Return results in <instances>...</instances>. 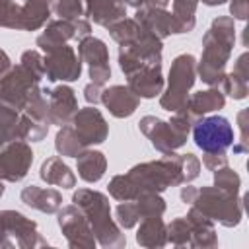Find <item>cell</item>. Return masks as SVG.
Segmentation results:
<instances>
[{"instance_id":"1","label":"cell","mask_w":249,"mask_h":249,"mask_svg":"<svg viewBox=\"0 0 249 249\" xmlns=\"http://www.w3.org/2000/svg\"><path fill=\"white\" fill-rule=\"evenodd\" d=\"M187 175L183 169V154H163L154 161H144L130 167L123 175L109 181V195L115 200H134L144 193H161L167 187L185 185Z\"/></svg>"},{"instance_id":"2","label":"cell","mask_w":249,"mask_h":249,"mask_svg":"<svg viewBox=\"0 0 249 249\" xmlns=\"http://www.w3.org/2000/svg\"><path fill=\"white\" fill-rule=\"evenodd\" d=\"M107 29L111 39L119 45V66L124 76L146 66L161 64V39L150 33L134 18H123Z\"/></svg>"},{"instance_id":"3","label":"cell","mask_w":249,"mask_h":249,"mask_svg":"<svg viewBox=\"0 0 249 249\" xmlns=\"http://www.w3.org/2000/svg\"><path fill=\"white\" fill-rule=\"evenodd\" d=\"M235 45V23L230 16H218L202 37V54L196 62V76L210 88H218L226 76V64Z\"/></svg>"},{"instance_id":"4","label":"cell","mask_w":249,"mask_h":249,"mask_svg":"<svg viewBox=\"0 0 249 249\" xmlns=\"http://www.w3.org/2000/svg\"><path fill=\"white\" fill-rule=\"evenodd\" d=\"M41 80L43 78L35 76L23 64H16L0 78V95L18 111L51 124L49 103L39 86Z\"/></svg>"},{"instance_id":"5","label":"cell","mask_w":249,"mask_h":249,"mask_svg":"<svg viewBox=\"0 0 249 249\" xmlns=\"http://www.w3.org/2000/svg\"><path fill=\"white\" fill-rule=\"evenodd\" d=\"M72 202L88 218L95 241L105 249H121L126 245V237L121 226L111 218V204L107 195L93 189H78L72 195Z\"/></svg>"},{"instance_id":"6","label":"cell","mask_w":249,"mask_h":249,"mask_svg":"<svg viewBox=\"0 0 249 249\" xmlns=\"http://www.w3.org/2000/svg\"><path fill=\"white\" fill-rule=\"evenodd\" d=\"M191 206L226 228L237 226L243 218V196H239V193H230L218 187L196 189Z\"/></svg>"},{"instance_id":"7","label":"cell","mask_w":249,"mask_h":249,"mask_svg":"<svg viewBox=\"0 0 249 249\" xmlns=\"http://www.w3.org/2000/svg\"><path fill=\"white\" fill-rule=\"evenodd\" d=\"M196 82V58L189 53L177 54L169 66L167 74V88L160 93L161 109L175 113L185 107L189 91Z\"/></svg>"},{"instance_id":"8","label":"cell","mask_w":249,"mask_h":249,"mask_svg":"<svg viewBox=\"0 0 249 249\" xmlns=\"http://www.w3.org/2000/svg\"><path fill=\"white\" fill-rule=\"evenodd\" d=\"M37 224L18 210H0V249H35L47 247Z\"/></svg>"},{"instance_id":"9","label":"cell","mask_w":249,"mask_h":249,"mask_svg":"<svg viewBox=\"0 0 249 249\" xmlns=\"http://www.w3.org/2000/svg\"><path fill=\"white\" fill-rule=\"evenodd\" d=\"M191 130L195 144L202 152H226L233 144V126L222 115L200 117Z\"/></svg>"},{"instance_id":"10","label":"cell","mask_w":249,"mask_h":249,"mask_svg":"<svg viewBox=\"0 0 249 249\" xmlns=\"http://www.w3.org/2000/svg\"><path fill=\"white\" fill-rule=\"evenodd\" d=\"M45 53V76L49 82H74L82 74V60L66 43L49 45L41 49Z\"/></svg>"},{"instance_id":"11","label":"cell","mask_w":249,"mask_h":249,"mask_svg":"<svg viewBox=\"0 0 249 249\" xmlns=\"http://www.w3.org/2000/svg\"><path fill=\"white\" fill-rule=\"evenodd\" d=\"M58 228L66 237L68 247H72V249H93L97 243L88 218L74 202L68 206H60Z\"/></svg>"},{"instance_id":"12","label":"cell","mask_w":249,"mask_h":249,"mask_svg":"<svg viewBox=\"0 0 249 249\" xmlns=\"http://www.w3.org/2000/svg\"><path fill=\"white\" fill-rule=\"evenodd\" d=\"M33 163V150L25 140H12L0 148V181H21Z\"/></svg>"},{"instance_id":"13","label":"cell","mask_w":249,"mask_h":249,"mask_svg":"<svg viewBox=\"0 0 249 249\" xmlns=\"http://www.w3.org/2000/svg\"><path fill=\"white\" fill-rule=\"evenodd\" d=\"M138 128L150 140V144L161 154L175 152L177 148L185 146V142H187V136L181 134L169 121H161L154 115L142 117L138 123Z\"/></svg>"},{"instance_id":"14","label":"cell","mask_w":249,"mask_h":249,"mask_svg":"<svg viewBox=\"0 0 249 249\" xmlns=\"http://www.w3.org/2000/svg\"><path fill=\"white\" fill-rule=\"evenodd\" d=\"M78 56L82 62L89 66V78L93 84L103 86L111 78V66H109V49L107 45L97 37H84L78 41Z\"/></svg>"},{"instance_id":"15","label":"cell","mask_w":249,"mask_h":249,"mask_svg":"<svg viewBox=\"0 0 249 249\" xmlns=\"http://www.w3.org/2000/svg\"><path fill=\"white\" fill-rule=\"evenodd\" d=\"M70 124L86 148H89L93 144H103L109 136V124H107L105 117L101 115V111L95 109V105L78 109L76 115L72 117Z\"/></svg>"},{"instance_id":"16","label":"cell","mask_w":249,"mask_h":249,"mask_svg":"<svg viewBox=\"0 0 249 249\" xmlns=\"http://www.w3.org/2000/svg\"><path fill=\"white\" fill-rule=\"evenodd\" d=\"M47 99H49V117H51V124H68L72 121V117L76 115L78 107V99L76 93L70 86H56L53 89H43Z\"/></svg>"},{"instance_id":"17","label":"cell","mask_w":249,"mask_h":249,"mask_svg":"<svg viewBox=\"0 0 249 249\" xmlns=\"http://www.w3.org/2000/svg\"><path fill=\"white\" fill-rule=\"evenodd\" d=\"M101 103L105 105V109L117 117V119H126L130 117L138 105H140V97L128 88V86H109L105 89H101Z\"/></svg>"},{"instance_id":"18","label":"cell","mask_w":249,"mask_h":249,"mask_svg":"<svg viewBox=\"0 0 249 249\" xmlns=\"http://www.w3.org/2000/svg\"><path fill=\"white\" fill-rule=\"evenodd\" d=\"M126 86L138 95L152 99L163 91V74H161V64L158 66H146L140 68L132 74L126 76Z\"/></svg>"},{"instance_id":"19","label":"cell","mask_w":249,"mask_h":249,"mask_svg":"<svg viewBox=\"0 0 249 249\" xmlns=\"http://www.w3.org/2000/svg\"><path fill=\"white\" fill-rule=\"evenodd\" d=\"M84 16L101 27H109L115 21L126 18V6L119 0H82Z\"/></svg>"},{"instance_id":"20","label":"cell","mask_w":249,"mask_h":249,"mask_svg":"<svg viewBox=\"0 0 249 249\" xmlns=\"http://www.w3.org/2000/svg\"><path fill=\"white\" fill-rule=\"evenodd\" d=\"M19 198L25 206L39 210L43 214H54L62 206V195L56 189H43L37 185H27L21 189Z\"/></svg>"},{"instance_id":"21","label":"cell","mask_w":249,"mask_h":249,"mask_svg":"<svg viewBox=\"0 0 249 249\" xmlns=\"http://www.w3.org/2000/svg\"><path fill=\"white\" fill-rule=\"evenodd\" d=\"M187 222L191 226L193 237H191V247H202V249H210L218 245V235H216V228L214 222L210 218H206L202 212H198L195 206H191V210L187 212Z\"/></svg>"},{"instance_id":"22","label":"cell","mask_w":249,"mask_h":249,"mask_svg":"<svg viewBox=\"0 0 249 249\" xmlns=\"http://www.w3.org/2000/svg\"><path fill=\"white\" fill-rule=\"evenodd\" d=\"M134 19L142 23L150 33L160 37L161 41L169 37L173 31V16L165 8H136Z\"/></svg>"},{"instance_id":"23","label":"cell","mask_w":249,"mask_h":249,"mask_svg":"<svg viewBox=\"0 0 249 249\" xmlns=\"http://www.w3.org/2000/svg\"><path fill=\"white\" fill-rule=\"evenodd\" d=\"M39 177L47 183V185H54V187H62V189H72L76 185V175L74 171L62 161V158L53 156L47 158L41 163L39 169Z\"/></svg>"},{"instance_id":"24","label":"cell","mask_w":249,"mask_h":249,"mask_svg":"<svg viewBox=\"0 0 249 249\" xmlns=\"http://www.w3.org/2000/svg\"><path fill=\"white\" fill-rule=\"evenodd\" d=\"M136 243L148 249H161L167 243V226L161 216L142 218L136 231Z\"/></svg>"},{"instance_id":"25","label":"cell","mask_w":249,"mask_h":249,"mask_svg":"<svg viewBox=\"0 0 249 249\" xmlns=\"http://www.w3.org/2000/svg\"><path fill=\"white\" fill-rule=\"evenodd\" d=\"M76 167H78L80 179H84L86 183H97L105 175L107 158L99 150L86 148L80 156H76Z\"/></svg>"},{"instance_id":"26","label":"cell","mask_w":249,"mask_h":249,"mask_svg":"<svg viewBox=\"0 0 249 249\" xmlns=\"http://www.w3.org/2000/svg\"><path fill=\"white\" fill-rule=\"evenodd\" d=\"M226 105V95L222 93V89L218 88H208V89H200L193 95L187 97L185 107L191 109L196 117H204L212 111H218Z\"/></svg>"},{"instance_id":"27","label":"cell","mask_w":249,"mask_h":249,"mask_svg":"<svg viewBox=\"0 0 249 249\" xmlns=\"http://www.w3.org/2000/svg\"><path fill=\"white\" fill-rule=\"evenodd\" d=\"M54 0H25L21 6V29L23 31H37L41 29L51 12H53Z\"/></svg>"},{"instance_id":"28","label":"cell","mask_w":249,"mask_h":249,"mask_svg":"<svg viewBox=\"0 0 249 249\" xmlns=\"http://www.w3.org/2000/svg\"><path fill=\"white\" fill-rule=\"evenodd\" d=\"M70 39H76V29H74V21L70 19H53L47 23L45 31L37 37V47L45 49L49 45H60V43H68Z\"/></svg>"},{"instance_id":"29","label":"cell","mask_w":249,"mask_h":249,"mask_svg":"<svg viewBox=\"0 0 249 249\" xmlns=\"http://www.w3.org/2000/svg\"><path fill=\"white\" fill-rule=\"evenodd\" d=\"M19 119L21 111H18L0 95V148L12 140H19Z\"/></svg>"},{"instance_id":"30","label":"cell","mask_w":249,"mask_h":249,"mask_svg":"<svg viewBox=\"0 0 249 249\" xmlns=\"http://www.w3.org/2000/svg\"><path fill=\"white\" fill-rule=\"evenodd\" d=\"M200 0H173V31L175 33H189L195 29L196 23V6Z\"/></svg>"},{"instance_id":"31","label":"cell","mask_w":249,"mask_h":249,"mask_svg":"<svg viewBox=\"0 0 249 249\" xmlns=\"http://www.w3.org/2000/svg\"><path fill=\"white\" fill-rule=\"evenodd\" d=\"M54 148L60 156H66V158H76L86 150L84 142L80 140V136L76 134V130L72 128L70 123L62 124L58 128V132L54 136Z\"/></svg>"},{"instance_id":"32","label":"cell","mask_w":249,"mask_h":249,"mask_svg":"<svg viewBox=\"0 0 249 249\" xmlns=\"http://www.w3.org/2000/svg\"><path fill=\"white\" fill-rule=\"evenodd\" d=\"M134 202H136L140 220L150 216H163L165 212V200L160 196V193H144L138 198H134Z\"/></svg>"},{"instance_id":"33","label":"cell","mask_w":249,"mask_h":249,"mask_svg":"<svg viewBox=\"0 0 249 249\" xmlns=\"http://www.w3.org/2000/svg\"><path fill=\"white\" fill-rule=\"evenodd\" d=\"M191 226L187 222L185 216L171 220V224H167V241L175 247H191Z\"/></svg>"},{"instance_id":"34","label":"cell","mask_w":249,"mask_h":249,"mask_svg":"<svg viewBox=\"0 0 249 249\" xmlns=\"http://www.w3.org/2000/svg\"><path fill=\"white\" fill-rule=\"evenodd\" d=\"M249 80H243L239 78L235 72H226L222 84H220V89L224 95H230L233 99H245L247 93H249Z\"/></svg>"},{"instance_id":"35","label":"cell","mask_w":249,"mask_h":249,"mask_svg":"<svg viewBox=\"0 0 249 249\" xmlns=\"http://www.w3.org/2000/svg\"><path fill=\"white\" fill-rule=\"evenodd\" d=\"M212 173H214V187L230 191V193H239L241 177L237 175L235 169H231L230 165H222V167L214 169Z\"/></svg>"},{"instance_id":"36","label":"cell","mask_w":249,"mask_h":249,"mask_svg":"<svg viewBox=\"0 0 249 249\" xmlns=\"http://www.w3.org/2000/svg\"><path fill=\"white\" fill-rule=\"evenodd\" d=\"M0 27L21 29V6L14 0H0Z\"/></svg>"},{"instance_id":"37","label":"cell","mask_w":249,"mask_h":249,"mask_svg":"<svg viewBox=\"0 0 249 249\" xmlns=\"http://www.w3.org/2000/svg\"><path fill=\"white\" fill-rule=\"evenodd\" d=\"M115 214H117V224L124 230H130L140 222L136 202L132 200H121V204L115 208Z\"/></svg>"},{"instance_id":"38","label":"cell","mask_w":249,"mask_h":249,"mask_svg":"<svg viewBox=\"0 0 249 249\" xmlns=\"http://www.w3.org/2000/svg\"><path fill=\"white\" fill-rule=\"evenodd\" d=\"M53 10L56 12V16L60 19H80L84 16V4L82 0H56V4L53 6Z\"/></svg>"},{"instance_id":"39","label":"cell","mask_w":249,"mask_h":249,"mask_svg":"<svg viewBox=\"0 0 249 249\" xmlns=\"http://www.w3.org/2000/svg\"><path fill=\"white\" fill-rule=\"evenodd\" d=\"M19 64H23L27 70H31L35 76L39 78H45V60H43V54L35 49H29L21 54L19 58Z\"/></svg>"},{"instance_id":"40","label":"cell","mask_w":249,"mask_h":249,"mask_svg":"<svg viewBox=\"0 0 249 249\" xmlns=\"http://www.w3.org/2000/svg\"><path fill=\"white\" fill-rule=\"evenodd\" d=\"M247 117H249V109H241V111L237 113V124H239L241 136H239V142H237V144H231L235 154H245V152L249 150V140H247Z\"/></svg>"},{"instance_id":"41","label":"cell","mask_w":249,"mask_h":249,"mask_svg":"<svg viewBox=\"0 0 249 249\" xmlns=\"http://www.w3.org/2000/svg\"><path fill=\"white\" fill-rule=\"evenodd\" d=\"M202 165L208 171H214V169H218L222 165H228V156H226V152H204Z\"/></svg>"},{"instance_id":"42","label":"cell","mask_w":249,"mask_h":249,"mask_svg":"<svg viewBox=\"0 0 249 249\" xmlns=\"http://www.w3.org/2000/svg\"><path fill=\"white\" fill-rule=\"evenodd\" d=\"M230 14L233 16V19L245 21L249 16V0H231L230 2Z\"/></svg>"},{"instance_id":"43","label":"cell","mask_w":249,"mask_h":249,"mask_svg":"<svg viewBox=\"0 0 249 249\" xmlns=\"http://www.w3.org/2000/svg\"><path fill=\"white\" fill-rule=\"evenodd\" d=\"M84 97H86V101H88L89 105H97V103L101 101V86L89 82V84L84 88Z\"/></svg>"},{"instance_id":"44","label":"cell","mask_w":249,"mask_h":249,"mask_svg":"<svg viewBox=\"0 0 249 249\" xmlns=\"http://www.w3.org/2000/svg\"><path fill=\"white\" fill-rule=\"evenodd\" d=\"M249 54L247 53H241L239 54V58L235 60V66H233V70L231 72H235L239 78H243V80H249Z\"/></svg>"},{"instance_id":"45","label":"cell","mask_w":249,"mask_h":249,"mask_svg":"<svg viewBox=\"0 0 249 249\" xmlns=\"http://www.w3.org/2000/svg\"><path fill=\"white\" fill-rule=\"evenodd\" d=\"M74 29H76V39H84L88 35H91V23L89 19L86 18H80V19H74Z\"/></svg>"},{"instance_id":"46","label":"cell","mask_w":249,"mask_h":249,"mask_svg":"<svg viewBox=\"0 0 249 249\" xmlns=\"http://www.w3.org/2000/svg\"><path fill=\"white\" fill-rule=\"evenodd\" d=\"M10 68H12V60H10V56L6 54V51L0 49V78H2Z\"/></svg>"},{"instance_id":"47","label":"cell","mask_w":249,"mask_h":249,"mask_svg":"<svg viewBox=\"0 0 249 249\" xmlns=\"http://www.w3.org/2000/svg\"><path fill=\"white\" fill-rule=\"evenodd\" d=\"M224 2H228V0H202V4H206V6H220Z\"/></svg>"},{"instance_id":"48","label":"cell","mask_w":249,"mask_h":249,"mask_svg":"<svg viewBox=\"0 0 249 249\" xmlns=\"http://www.w3.org/2000/svg\"><path fill=\"white\" fill-rule=\"evenodd\" d=\"M119 2H123L124 6H132V8H136V4H138V0H119Z\"/></svg>"},{"instance_id":"49","label":"cell","mask_w":249,"mask_h":249,"mask_svg":"<svg viewBox=\"0 0 249 249\" xmlns=\"http://www.w3.org/2000/svg\"><path fill=\"white\" fill-rule=\"evenodd\" d=\"M4 195V181H0V196Z\"/></svg>"},{"instance_id":"50","label":"cell","mask_w":249,"mask_h":249,"mask_svg":"<svg viewBox=\"0 0 249 249\" xmlns=\"http://www.w3.org/2000/svg\"><path fill=\"white\" fill-rule=\"evenodd\" d=\"M167 2H169V0H167Z\"/></svg>"}]
</instances>
